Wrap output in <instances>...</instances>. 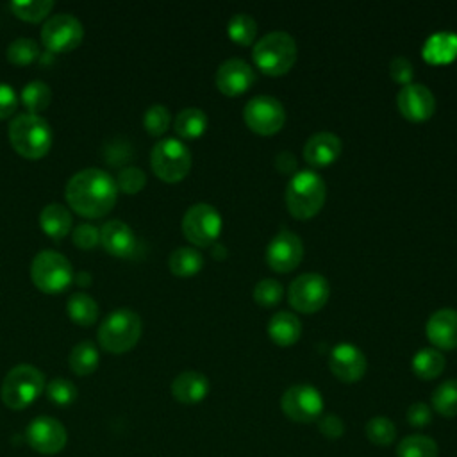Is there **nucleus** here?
Returning <instances> with one entry per match:
<instances>
[{"mask_svg": "<svg viewBox=\"0 0 457 457\" xmlns=\"http://www.w3.org/2000/svg\"><path fill=\"white\" fill-rule=\"evenodd\" d=\"M66 200L70 207L86 218L107 214L118 196L116 180L104 170L86 168L77 171L66 184Z\"/></svg>", "mask_w": 457, "mask_h": 457, "instance_id": "1", "label": "nucleus"}, {"mask_svg": "<svg viewBox=\"0 0 457 457\" xmlns=\"http://www.w3.org/2000/svg\"><path fill=\"white\" fill-rule=\"evenodd\" d=\"M9 141L25 159H41L52 146V129L39 114H18L9 125Z\"/></svg>", "mask_w": 457, "mask_h": 457, "instance_id": "2", "label": "nucleus"}, {"mask_svg": "<svg viewBox=\"0 0 457 457\" xmlns=\"http://www.w3.org/2000/svg\"><path fill=\"white\" fill-rule=\"evenodd\" d=\"M325 180L314 170H298L291 175L286 189V204L295 218L314 216L325 202Z\"/></svg>", "mask_w": 457, "mask_h": 457, "instance_id": "3", "label": "nucleus"}, {"mask_svg": "<svg viewBox=\"0 0 457 457\" xmlns=\"http://www.w3.org/2000/svg\"><path fill=\"white\" fill-rule=\"evenodd\" d=\"M143 332V321L132 309L112 311L98 328V343L111 353H125L136 346Z\"/></svg>", "mask_w": 457, "mask_h": 457, "instance_id": "4", "label": "nucleus"}, {"mask_svg": "<svg viewBox=\"0 0 457 457\" xmlns=\"http://www.w3.org/2000/svg\"><path fill=\"white\" fill-rule=\"evenodd\" d=\"M253 61L268 75L286 73L296 59V41L286 30H271L253 45Z\"/></svg>", "mask_w": 457, "mask_h": 457, "instance_id": "5", "label": "nucleus"}, {"mask_svg": "<svg viewBox=\"0 0 457 457\" xmlns=\"http://www.w3.org/2000/svg\"><path fill=\"white\" fill-rule=\"evenodd\" d=\"M45 389V375L32 364H18L5 375L0 396L2 402L14 411L29 407Z\"/></svg>", "mask_w": 457, "mask_h": 457, "instance_id": "6", "label": "nucleus"}, {"mask_svg": "<svg viewBox=\"0 0 457 457\" xmlns=\"http://www.w3.org/2000/svg\"><path fill=\"white\" fill-rule=\"evenodd\" d=\"M30 277L34 286L48 295L64 291L73 280L71 262L55 250H41L30 264Z\"/></svg>", "mask_w": 457, "mask_h": 457, "instance_id": "7", "label": "nucleus"}, {"mask_svg": "<svg viewBox=\"0 0 457 457\" xmlns=\"http://www.w3.org/2000/svg\"><path fill=\"white\" fill-rule=\"evenodd\" d=\"M154 173L164 182L182 180L191 168V152L177 137H164L157 141L150 154Z\"/></svg>", "mask_w": 457, "mask_h": 457, "instance_id": "8", "label": "nucleus"}, {"mask_svg": "<svg viewBox=\"0 0 457 457\" xmlns=\"http://www.w3.org/2000/svg\"><path fill=\"white\" fill-rule=\"evenodd\" d=\"M221 216L211 204L200 202L191 205L182 218V232L196 246L212 245L221 232Z\"/></svg>", "mask_w": 457, "mask_h": 457, "instance_id": "9", "label": "nucleus"}, {"mask_svg": "<svg viewBox=\"0 0 457 457\" xmlns=\"http://www.w3.org/2000/svg\"><path fill=\"white\" fill-rule=\"evenodd\" d=\"M280 407L289 420L296 423H311L318 421L323 412V396L311 384H293L284 391Z\"/></svg>", "mask_w": 457, "mask_h": 457, "instance_id": "10", "label": "nucleus"}, {"mask_svg": "<svg viewBox=\"0 0 457 457\" xmlns=\"http://www.w3.org/2000/svg\"><path fill=\"white\" fill-rule=\"evenodd\" d=\"M330 295L328 280L316 271H307L291 280L287 289L289 303L300 312H314L325 305Z\"/></svg>", "mask_w": 457, "mask_h": 457, "instance_id": "11", "label": "nucleus"}, {"mask_svg": "<svg viewBox=\"0 0 457 457\" xmlns=\"http://www.w3.org/2000/svg\"><path fill=\"white\" fill-rule=\"evenodd\" d=\"M243 116L252 130L275 134L286 121V109L282 102L271 95H255L245 104Z\"/></svg>", "mask_w": 457, "mask_h": 457, "instance_id": "12", "label": "nucleus"}, {"mask_svg": "<svg viewBox=\"0 0 457 457\" xmlns=\"http://www.w3.org/2000/svg\"><path fill=\"white\" fill-rule=\"evenodd\" d=\"M82 37V23L68 12L48 18L41 29V41L50 52H70L80 45Z\"/></svg>", "mask_w": 457, "mask_h": 457, "instance_id": "13", "label": "nucleus"}, {"mask_svg": "<svg viewBox=\"0 0 457 457\" xmlns=\"http://www.w3.org/2000/svg\"><path fill=\"white\" fill-rule=\"evenodd\" d=\"M303 257V243L298 234L282 228L266 246V262L271 270L287 273L295 270Z\"/></svg>", "mask_w": 457, "mask_h": 457, "instance_id": "14", "label": "nucleus"}, {"mask_svg": "<svg viewBox=\"0 0 457 457\" xmlns=\"http://www.w3.org/2000/svg\"><path fill=\"white\" fill-rule=\"evenodd\" d=\"M29 445L43 455L59 453L66 445V428L50 416H39L27 427Z\"/></svg>", "mask_w": 457, "mask_h": 457, "instance_id": "15", "label": "nucleus"}, {"mask_svg": "<svg viewBox=\"0 0 457 457\" xmlns=\"http://www.w3.org/2000/svg\"><path fill=\"white\" fill-rule=\"evenodd\" d=\"M328 366L339 380L357 382L366 373V355L357 345L341 341L330 350Z\"/></svg>", "mask_w": 457, "mask_h": 457, "instance_id": "16", "label": "nucleus"}, {"mask_svg": "<svg viewBox=\"0 0 457 457\" xmlns=\"http://www.w3.org/2000/svg\"><path fill=\"white\" fill-rule=\"evenodd\" d=\"M396 105L407 120L423 121L432 116L436 109V98L425 84L409 82L398 91Z\"/></svg>", "mask_w": 457, "mask_h": 457, "instance_id": "17", "label": "nucleus"}, {"mask_svg": "<svg viewBox=\"0 0 457 457\" xmlns=\"http://www.w3.org/2000/svg\"><path fill=\"white\" fill-rule=\"evenodd\" d=\"M255 80L253 68L239 57L225 59L216 70V86L221 93L236 96L245 93Z\"/></svg>", "mask_w": 457, "mask_h": 457, "instance_id": "18", "label": "nucleus"}, {"mask_svg": "<svg viewBox=\"0 0 457 457\" xmlns=\"http://www.w3.org/2000/svg\"><path fill=\"white\" fill-rule=\"evenodd\" d=\"M425 332L437 348H457V311L452 307L434 311L427 320Z\"/></svg>", "mask_w": 457, "mask_h": 457, "instance_id": "19", "label": "nucleus"}, {"mask_svg": "<svg viewBox=\"0 0 457 457\" xmlns=\"http://www.w3.org/2000/svg\"><path fill=\"white\" fill-rule=\"evenodd\" d=\"M303 159L311 166H327L341 154V139L334 132H314L303 145Z\"/></svg>", "mask_w": 457, "mask_h": 457, "instance_id": "20", "label": "nucleus"}, {"mask_svg": "<svg viewBox=\"0 0 457 457\" xmlns=\"http://www.w3.org/2000/svg\"><path fill=\"white\" fill-rule=\"evenodd\" d=\"M102 246L114 257H130L136 250V236L121 220H111L100 228Z\"/></svg>", "mask_w": 457, "mask_h": 457, "instance_id": "21", "label": "nucleus"}, {"mask_svg": "<svg viewBox=\"0 0 457 457\" xmlns=\"http://www.w3.org/2000/svg\"><path fill=\"white\" fill-rule=\"evenodd\" d=\"M209 393V378L195 370L179 373L171 382V395L180 403H198Z\"/></svg>", "mask_w": 457, "mask_h": 457, "instance_id": "22", "label": "nucleus"}, {"mask_svg": "<svg viewBox=\"0 0 457 457\" xmlns=\"http://www.w3.org/2000/svg\"><path fill=\"white\" fill-rule=\"evenodd\" d=\"M73 225L70 211L61 204H48L39 212V227L52 239H62Z\"/></svg>", "mask_w": 457, "mask_h": 457, "instance_id": "23", "label": "nucleus"}, {"mask_svg": "<svg viewBox=\"0 0 457 457\" xmlns=\"http://www.w3.org/2000/svg\"><path fill=\"white\" fill-rule=\"evenodd\" d=\"M268 334L277 345L289 346L298 341L302 334V323L296 314L289 311H278L268 321Z\"/></svg>", "mask_w": 457, "mask_h": 457, "instance_id": "24", "label": "nucleus"}, {"mask_svg": "<svg viewBox=\"0 0 457 457\" xmlns=\"http://www.w3.org/2000/svg\"><path fill=\"white\" fill-rule=\"evenodd\" d=\"M168 266L170 271L177 277H191L202 270L204 257L193 246H179L170 253Z\"/></svg>", "mask_w": 457, "mask_h": 457, "instance_id": "25", "label": "nucleus"}, {"mask_svg": "<svg viewBox=\"0 0 457 457\" xmlns=\"http://www.w3.org/2000/svg\"><path fill=\"white\" fill-rule=\"evenodd\" d=\"M445 364H446L445 355L437 348H432V346L418 350L412 357V371L423 380L439 377L445 370Z\"/></svg>", "mask_w": 457, "mask_h": 457, "instance_id": "26", "label": "nucleus"}, {"mask_svg": "<svg viewBox=\"0 0 457 457\" xmlns=\"http://www.w3.org/2000/svg\"><path fill=\"white\" fill-rule=\"evenodd\" d=\"M207 127V114L198 107L182 109L173 121L175 132L184 139H193L204 134Z\"/></svg>", "mask_w": 457, "mask_h": 457, "instance_id": "27", "label": "nucleus"}, {"mask_svg": "<svg viewBox=\"0 0 457 457\" xmlns=\"http://www.w3.org/2000/svg\"><path fill=\"white\" fill-rule=\"evenodd\" d=\"M70 368L77 375H89L93 373L100 364V353L98 348L91 341H80L77 343L68 357Z\"/></svg>", "mask_w": 457, "mask_h": 457, "instance_id": "28", "label": "nucleus"}, {"mask_svg": "<svg viewBox=\"0 0 457 457\" xmlns=\"http://www.w3.org/2000/svg\"><path fill=\"white\" fill-rule=\"evenodd\" d=\"M66 311H68L70 320L82 327L93 325L98 318V305L93 300V296H89L86 293H73L68 298Z\"/></svg>", "mask_w": 457, "mask_h": 457, "instance_id": "29", "label": "nucleus"}, {"mask_svg": "<svg viewBox=\"0 0 457 457\" xmlns=\"http://www.w3.org/2000/svg\"><path fill=\"white\" fill-rule=\"evenodd\" d=\"M423 55L430 62H446L457 55V36L450 32H439L428 37L423 48Z\"/></svg>", "mask_w": 457, "mask_h": 457, "instance_id": "30", "label": "nucleus"}, {"mask_svg": "<svg viewBox=\"0 0 457 457\" xmlns=\"http://www.w3.org/2000/svg\"><path fill=\"white\" fill-rule=\"evenodd\" d=\"M437 443L423 434H411L403 437L396 446L398 457H437Z\"/></svg>", "mask_w": 457, "mask_h": 457, "instance_id": "31", "label": "nucleus"}, {"mask_svg": "<svg viewBox=\"0 0 457 457\" xmlns=\"http://www.w3.org/2000/svg\"><path fill=\"white\" fill-rule=\"evenodd\" d=\"M432 407L441 416H457V378H448L432 391Z\"/></svg>", "mask_w": 457, "mask_h": 457, "instance_id": "32", "label": "nucleus"}, {"mask_svg": "<svg viewBox=\"0 0 457 457\" xmlns=\"http://www.w3.org/2000/svg\"><path fill=\"white\" fill-rule=\"evenodd\" d=\"M21 100H23V105L30 111V114H37L50 105L52 91L46 82L32 80L25 84V87L21 89Z\"/></svg>", "mask_w": 457, "mask_h": 457, "instance_id": "33", "label": "nucleus"}, {"mask_svg": "<svg viewBox=\"0 0 457 457\" xmlns=\"http://www.w3.org/2000/svg\"><path fill=\"white\" fill-rule=\"evenodd\" d=\"M227 30H228V36L234 41H237L241 45H250L255 39L257 23H255L252 14H248V12H236V14L230 16Z\"/></svg>", "mask_w": 457, "mask_h": 457, "instance_id": "34", "label": "nucleus"}, {"mask_svg": "<svg viewBox=\"0 0 457 457\" xmlns=\"http://www.w3.org/2000/svg\"><path fill=\"white\" fill-rule=\"evenodd\" d=\"M364 432H366V437L378 446H387L396 437V427L386 416H373L371 420H368Z\"/></svg>", "mask_w": 457, "mask_h": 457, "instance_id": "35", "label": "nucleus"}, {"mask_svg": "<svg viewBox=\"0 0 457 457\" xmlns=\"http://www.w3.org/2000/svg\"><path fill=\"white\" fill-rule=\"evenodd\" d=\"M37 55H39V46L30 37H18V39L11 41L7 46V59L18 66L34 62L37 59Z\"/></svg>", "mask_w": 457, "mask_h": 457, "instance_id": "36", "label": "nucleus"}, {"mask_svg": "<svg viewBox=\"0 0 457 457\" xmlns=\"http://www.w3.org/2000/svg\"><path fill=\"white\" fill-rule=\"evenodd\" d=\"M54 7L52 0H29V2H11L12 12L27 21L43 20Z\"/></svg>", "mask_w": 457, "mask_h": 457, "instance_id": "37", "label": "nucleus"}, {"mask_svg": "<svg viewBox=\"0 0 457 457\" xmlns=\"http://www.w3.org/2000/svg\"><path fill=\"white\" fill-rule=\"evenodd\" d=\"M170 121H171L170 111H168V107H164L161 104L150 105L143 116V125L150 136L164 134L170 127Z\"/></svg>", "mask_w": 457, "mask_h": 457, "instance_id": "38", "label": "nucleus"}, {"mask_svg": "<svg viewBox=\"0 0 457 457\" xmlns=\"http://www.w3.org/2000/svg\"><path fill=\"white\" fill-rule=\"evenodd\" d=\"M46 395L52 403L66 407L77 400V387L73 382H70L66 378H54L46 386Z\"/></svg>", "mask_w": 457, "mask_h": 457, "instance_id": "39", "label": "nucleus"}, {"mask_svg": "<svg viewBox=\"0 0 457 457\" xmlns=\"http://www.w3.org/2000/svg\"><path fill=\"white\" fill-rule=\"evenodd\" d=\"M282 284L275 278H262L255 284L253 287V300L259 303V305H264V307H270V305H275L280 302L282 298Z\"/></svg>", "mask_w": 457, "mask_h": 457, "instance_id": "40", "label": "nucleus"}, {"mask_svg": "<svg viewBox=\"0 0 457 457\" xmlns=\"http://www.w3.org/2000/svg\"><path fill=\"white\" fill-rule=\"evenodd\" d=\"M145 182H146V175L137 166H127L121 171H118V177H116L118 189H121L123 193H129V195L141 191L145 187Z\"/></svg>", "mask_w": 457, "mask_h": 457, "instance_id": "41", "label": "nucleus"}, {"mask_svg": "<svg viewBox=\"0 0 457 457\" xmlns=\"http://www.w3.org/2000/svg\"><path fill=\"white\" fill-rule=\"evenodd\" d=\"M73 243L82 248V250H91L95 248L98 243H100V230L95 227V225H89V223H82L79 225L73 234Z\"/></svg>", "mask_w": 457, "mask_h": 457, "instance_id": "42", "label": "nucleus"}, {"mask_svg": "<svg viewBox=\"0 0 457 457\" xmlns=\"http://www.w3.org/2000/svg\"><path fill=\"white\" fill-rule=\"evenodd\" d=\"M389 73H391L393 80H396L398 84L405 86V84L411 82V79L414 75V68H412V62L407 57L396 55L389 62Z\"/></svg>", "mask_w": 457, "mask_h": 457, "instance_id": "43", "label": "nucleus"}, {"mask_svg": "<svg viewBox=\"0 0 457 457\" xmlns=\"http://www.w3.org/2000/svg\"><path fill=\"white\" fill-rule=\"evenodd\" d=\"M318 428L327 439H339L345 434V423L336 414H325L318 420Z\"/></svg>", "mask_w": 457, "mask_h": 457, "instance_id": "44", "label": "nucleus"}, {"mask_svg": "<svg viewBox=\"0 0 457 457\" xmlns=\"http://www.w3.org/2000/svg\"><path fill=\"white\" fill-rule=\"evenodd\" d=\"M405 416H407L409 425L420 427V428H421V427H427V425L432 421V411H430V407H428L427 403H423V402H414V403H411Z\"/></svg>", "mask_w": 457, "mask_h": 457, "instance_id": "45", "label": "nucleus"}, {"mask_svg": "<svg viewBox=\"0 0 457 457\" xmlns=\"http://www.w3.org/2000/svg\"><path fill=\"white\" fill-rule=\"evenodd\" d=\"M16 107H18L16 91L7 82H0V120L12 116Z\"/></svg>", "mask_w": 457, "mask_h": 457, "instance_id": "46", "label": "nucleus"}, {"mask_svg": "<svg viewBox=\"0 0 457 457\" xmlns=\"http://www.w3.org/2000/svg\"><path fill=\"white\" fill-rule=\"evenodd\" d=\"M275 164L284 173H293L296 170V159L291 152H280L275 157Z\"/></svg>", "mask_w": 457, "mask_h": 457, "instance_id": "47", "label": "nucleus"}, {"mask_svg": "<svg viewBox=\"0 0 457 457\" xmlns=\"http://www.w3.org/2000/svg\"><path fill=\"white\" fill-rule=\"evenodd\" d=\"M73 278H75V282H77L80 287L89 286V282H91V275H89L87 271H80V273H77Z\"/></svg>", "mask_w": 457, "mask_h": 457, "instance_id": "48", "label": "nucleus"}]
</instances>
